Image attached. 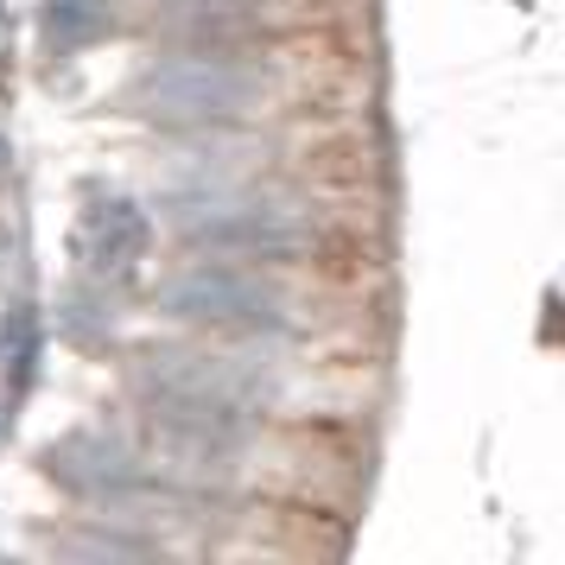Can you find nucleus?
Listing matches in <instances>:
<instances>
[{"label": "nucleus", "instance_id": "nucleus-7", "mask_svg": "<svg viewBox=\"0 0 565 565\" xmlns=\"http://www.w3.org/2000/svg\"><path fill=\"white\" fill-rule=\"evenodd\" d=\"M39 32H45L52 52H83V45H96V39L115 32V7L108 0H45Z\"/></svg>", "mask_w": 565, "mask_h": 565}, {"label": "nucleus", "instance_id": "nucleus-4", "mask_svg": "<svg viewBox=\"0 0 565 565\" xmlns=\"http://www.w3.org/2000/svg\"><path fill=\"white\" fill-rule=\"evenodd\" d=\"M166 311L191 318V324H216V331H280L286 299L255 274H230V267H191L179 280H166Z\"/></svg>", "mask_w": 565, "mask_h": 565}, {"label": "nucleus", "instance_id": "nucleus-8", "mask_svg": "<svg viewBox=\"0 0 565 565\" xmlns=\"http://www.w3.org/2000/svg\"><path fill=\"white\" fill-rule=\"evenodd\" d=\"M172 26L191 32V39H242V32L260 26V13L248 0H191L184 13H172Z\"/></svg>", "mask_w": 565, "mask_h": 565}, {"label": "nucleus", "instance_id": "nucleus-2", "mask_svg": "<svg viewBox=\"0 0 565 565\" xmlns=\"http://www.w3.org/2000/svg\"><path fill=\"white\" fill-rule=\"evenodd\" d=\"M255 103L260 77L223 52L166 57L134 77V108L159 128H230L242 115H255Z\"/></svg>", "mask_w": 565, "mask_h": 565}, {"label": "nucleus", "instance_id": "nucleus-3", "mask_svg": "<svg viewBox=\"0 0 565 565\" xmlns=\"http://www.w3.org/2000/svg\"><path fill=\"white\" fill-rule=\"evenodd\" d=\"M172 230L191 248L210 255H242V260H286L311 242V230L280 204H255V198H191L172 210Z\"/></svg>", "mask_w": 565, "mask_h": 565}, {"label": "nucleus", "instance_id": "nucleus-5", "mask_svg": "<svg viewBox=\"0 0 565 565\" xmlns=\"http://www.w3.org/2000/svg\"><path fill=\"white\" fill-rule=\"evenodd\" d=\"M45 470H52L64 489H77L89 502H121V495H140L147 489V463L134 458L121 438L103 433H71L45 451Z\"/></svg>", "mask_w": 565, "mask_h": 565}, {"label": "nucleus", "instance_id": "nucleus-1", "mask_svg": "<svg viewBox=\"0 0 565 565\" xmlns=\"http://www.w3.org/2000/svg\"><path fill=\"white\" fill-rule=\"evenodd\" d=\"M134 387H140V401H147V413L159 426H172L191 445L235 438L260 413V401H267L255 369H242L235 356H198V350L140 356Z\"/></svg>", "mask_w": 565, "mask_h": 565}, {"label": "nucleus", "instance_id": "nucleus-6", "mask_svg": "<svg viewBox=\"0 0 565 565\" xmlns=\"http://www.w3.org/2000/svg\"><path fill=\"white\" fill-rule=\"evenodd\" d=\"M147 210L128 204V198H103V204H89L77 216V235H71V248H77L83 274H96V280H115V274H134V260L147 255Z\"/></svg>", "mask_w": 565, "mask_h": 565}, {"label": "nucleus", "instance_id": "nucleus-9", "mask_svg": "<svg viewBox=\"0 0 565 565\" xmlns=\"http://www.w3.org/2000/svg\"><path fill=\"white\" fill-rule=\"evenodd\" d=\"M26 362H32V318L13 311V318H0V369L26 375Z\"/></svg>", "mask_w": 565, "mask_h": 565}]
</instances>
